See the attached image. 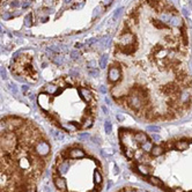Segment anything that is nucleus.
<instances>
[{
	"label": "nucleus",
	"instance_id": "nucleus-2",
	"mask_svg": "<svg viewBox=\"0 0 192 192\" xmlns=\"http://www.w3.org/2000/svg\"><path fill=\"white\" fill-rule=\"evenodd\" d=\"M37 104L48 122L66 133L90 128L98 113L96 90L73 77H61L45 83L37 94Z\"/></svg>",
	"mask_w": 192,
	"mask_h": 192
},
{
	"label": "nucleus",
	"instance_id": "nucleus-8",
	"mask_svg": "<svg viewBox=\"0 0 192 192\" xmlns=\"http://www.w3.org/2000/svg\"><path fill=\"white\" fill-rule=\"evenodd\" d=\"M122 12H123V8L118 9V11H117V13H116V15H115V19H117V17H118V16L121 15V13H122Z\"/></svg>",
	"mask_w": 192,
	"mask_h": 192
},
{
	"label": "nucleus",
	"instance_id": "nucleus-4",
	"mask_svg": "<svg viewBox=\"0 0 192 192\" xmlns=\"http://www.w3.org/2000/svg\"><path fill=\"white\" fill-rule=\"evenodd\" d=\"M11 72L19 79L28 82H36L38 80V72L32 65V57L29 53H23L16 57L11 65Z\"/></svg>",
	"mask_w": 192,
	"mask_h": 192
},
{
	"label": "nucleus",
	"instance_id": "nucleus-5",
	"mask_svg": "<svg viewBox=\"0 0 192 192\" xmlns=\"http://www.w3.org/2000/svg\"><path fill=\"white\" fill-rule=\"evenodd\" d=\"M147 131L148 132H152V133H159L161 131V128L159 126H148L147 127Z\"/></svg>",
	"mask_w": 192,
	"mask_h": 192
},
{
	"label": "nucleus",
	"instance_id": "nucleus-6",
	"mask_svg": "<svg viewBox=\"0 0 192 192\" xmlns=\"http://www.w3.org/2000/svg\"><path fill=\"white\" fill-rule=\"evenodd\" d=\"M104 128H105V133H108V134H109L110 132H111V123H110L109 121H107V122H105Z\"/></svg>",
	"mask_w": 192,
	"mask_h": 192
},
{
	"label": "nucleus",
	"instance_id": "nucleus-1",
	"mask_svg": "<svg viewBox=\"0 0 192 192\" xmlns=\"http://www.w3.org/2000/svg\"><path fill=\"white\" fill-rule=\"evenodd\" d=\"M51 156L50 139L36 122L0 118V192H37Z\"/></svg>",
	"mask_w": 192,
	"mask_h": 192
},
{
	"label": "nucleus",
	"instance_id": "nucleus-7",
	"mask_svg": "<svg viewBox=\"0 0 192 192\" xmlns=\"http://www.w3.org/2000/svg\"><path fill=\"white\" fill-rule=\"evenodd\" d=\"M100 65H101V69H105V65H107V56H103L102 57Z\"/></svg>",
	"mask_w": 192,
	"mask_h": 192
},
{
	"label": "nucleus",
	"instance_id": "nucleus-9",
	"mask_svg": "<svg viewBox=\"0 0 192 192\" xmlns=\"http://www.w3.org/2000/svg\"><path fill=\"white\" fill-rule=\"evenodd\" d=\"M79 56V52L78 51H74V52H72V58H77Z\"/></svg>",
	"mask_w": 192,
	"mask_h": 192
},
{
	"label": "nucleus",
	"instance_id": "nucleus-3",
	"mask_svg": "<svg viewBox=\"0 0 192 192\" xmlns=\"http://www.w3.org/2000/svg\"><path fill=\"white\" fill-rule=\"evenodd\" d=\"M51 177L57 192H102L105 180L102 160L83 142L69 144L56 155Z\"/></svg>",
	"mask_w": 192,
	"mask_h": 192
}]
</instances>
